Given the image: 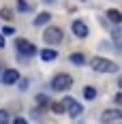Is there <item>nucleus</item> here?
<instances>
[{
  "instance_id": "1",
  "label": "nucleus",
  "mask_w": 122,
  "mask_h": 124,
  "mask_svg": "<svg viewBox=\"0 0 122 124\" xmlns=\"http://www.w3.org/2000/svg\"><path fill=\"white\" fill-rule=\"evenodd\" d=\"M90 66H92V71H97V73H116L118 71V64L116 62H111L109 58H92L90 60Z\"/></svg>"
},
{
  "instance_id": "2",
  "label": "nucleus",
  "mask_w": 122,
  "mask_h": 124,
  "mask_svg": "<svg viewBox=\"0 0 122 124\" xmlns=\"http://www.w3.org/2000/svg\"><path fill=\"white\" fill-rule=\"evenodd\" d=\"M71 86H73V77L69 73H58L51 79V90L54 92H66Z\"/></svg>"
},
{
  "instance_id": "3",
  "label": "nucleus",
  "mask_w": 122,
  "mask_h": 124,
  "mask_svg": "<svg viewBox=\"0 0 122 124\" xmlns=\"http://www.w3.org/2000/svg\"><path fill=\"white\" fill-rule=\"evenodd\" d=\"M62 30L58 26H47L45 30H43V41L47 43V45H60L62 43Z\"/></svg>"
},
{
  "instance_id": "4",
  "label": "nucleus",
  "mask_w": 122,
  "mask_h": 124,
  "mask_svg": "<svg viewBox=\"0 0 122 124\" xmlns=\"http://www.w3.org/2000/svg\"><path fill=\"white\" fill-rule=\"evenodd\" d=\"M64 107H66V113L71 116V118H79L81 113H84V105L81 103H77L73 96H64Z\"/></svg>"
},
{
  "instance_id": "5",
  "label": "nucleus",
  "mask_w": 122,
  "mask_h": 124,
  "mask_svg": "<svg viewBox=\"0 0 122 124\" xmlns=\"http://www.w3.org/2000/svg\"><path fill=\"white\" fill-rule=\"evenodd\" d=\"M15 47H17V51H19L22 56H26V58L37 54V47H34L30 41H26V39H17V41H15Z\"/></svg>"
},
{
  "instance_id": "6",
  "label": "nucleus",
  "mask_w": 122,
  "mask_h": 124,
  "mask_svg": "<svg viewBox=\"0 0 122 124\" xmlns=\"http://www.w3.org/2000/svg\"><path fill=\"white\" fill-rule=\"evenodd\" d=\"M71 28H73V34L77 39H86V37H88V32H90V30H88V24L81 22V19H75Z\"/></svg>"
},
{
  "instance_id": "7",
  "label": "nucleus",
  "mask_w": 122,
  "mask_h": 124,
  "mask_svg": "<svg viewBox=\"0 0 122 124\" xmlns=\"http://www.w3.org/2000/svg\"><path fill=\"white\" fill-rule=\"evenodd\" d=\"M4 86H15L17 81H19V73L15 71V69H7L4 73H2V79H0Z\"/></svg>"
},
{
  "instance_id": "8",
  "label": "nucleus",
  "mask_w": 122,
  "mask_h": 124,
  "mask_svg": "<svg viewBox=\"0 0 122 124\" xmlns=\"http://www.w3.org/2000/svg\"><path fill=\"white\" fill-rule=\"evenodd\" d=\"M105 124H111L116 122V120H122V109H107V111L103 113V118H101Z\"/></svg>"
},
{
  "instance_id": "9",
  "label": "nucleus",
  "mask_w": 122,
  "mask_h": 124,
  "mask_svg": "<svg viewBox=\"0 0 122 124\" xmlns=\"http://www.w3.org/2000/svg\"><path fill=\"white\" fill-rule=\"evenodd\" d=\"M49 17H51V15H49V11L39 13L37 17H34V26H37V28H43L45 24H49Z\"/></svg>"
},
{
  "instance_id": "10",
  "label": "nucleus",
  "mask_w": 122,
  "mask_h": 124,
  "mask_svg": "<svg viewBox=\"0 0 122 124\" xmlns=\"http://www.w3.org/2000/svg\"><path fill=\"white\" fill-rule=\"evenodd\" d=\"M39 56H41V60H43V62H49V60H56V58H58V51L47 47V49H41Z\"/></svg>"
},
{
  "instance_id": "11",
  "label": "nucleus",
  "mask_w": 122,
  "mask_h": 124,
  "mask_svg": "<svg viewBox=\"0 0 122 124\" xmlns=\"http://www.w3.org/2000/svg\"><path fill=\"white\" fill-rule=\"evenodd\" d=\"M69 62L75 64V66H84V64H86V56H84V54H79V51H75V54L69 56Z\"/></svg>"
},
{
  "instance_id": "12",
  "label": "nucleus",
  "mask_w": 122,
  "mask_h": 124,
  "mask_svg": "<svg viewBox=\"0 0 122 124\" xmlns=\"http://www.w3.org/2000/svg\"><path fill=\"white\" fill-rule=\"evenodd\" d=\"M111 39H114L116 45H120V47H122V26L120 24H116L114 28H111Z\"/></svg>"
},
{
  "instance_id": "13",
  "label": "nucleus",
  "mask_w": 122,
  "mask_h": 124,
  "mask_svg": "<svg viewBox=\"0 0 122 124\" xmlns=\"http://www.w3.org/2000/svg\"><path fill=\"white\" fill-rule=\"evenodd\" d=\"M107 17H109V22H114V24H122V13L118 9H109L107 11Z\"/></svg>"
},
{
  "instance_id": "14",
  "label": "nucleus",
  "mask_w": 122,
  "mask_h": 124,
  "mask_svg": "<svg viewBox=\"0 0 122 124\" xmlns=\"http://www.w3.org/2000/svg\"><path fill=\"white\" fill-rule=\"evenodd\" d=\"M49 109H51L54 113H58V116L66 113V107H64V103H51V105H49Z\"/></svg>"
},
{
  "instance_id": "15",
  "label": "nucleus",
  "mask_w": 122,
  "mask_h": 124,
  "mask_svg": "<svg viewBox=\"0 0 122 124\" xmlns=\"http://www.w3.org/2000/svg\"><path fill=\"white\" fill-rule=\"evenodd\" d=\"M84 99L86 101H94L97 99V90H94L92 86H86L84 88Z\"/></svg>"
},
{
  "instance_id": "16",
  "label": "nucleus",
  "mask_w": 122,
  "mask_h": 124,
  "mask_svg": "<svg viewBox=\"0 0 122 124\" xmlns=\"http://www.w3.org/2000/svg\"><path fill=\"white\" fill-rule=\"evenodd\" d=\"M17 11H19V13H30V11H32V7H30L26 0H17Z\"/></svg>"
},
{
  "instance_id": "17",
  "label": "nucleus",
  "mask_w": 122,
  "mask_h": 124,
  "mask_svg": "<svg viewBox=\"0 0 122 124\" xmlns=\"http://www.w3.org/2000/svg\"><path fill=\"white\" fill-rule=\"evenodd\" d=\"M0 124H11V118H9L7 109H0Z\"/></svg>"
},
{
  "instance_id": "18",
  "label": "nucleus",
  "mask_w": 122,
  "mask_h": 124,
  "mask_svg": "<svg viewBox=\"0 0 122 124\" xmlns=\"http://www.w3.org/2000/svg\"><path fill=\"white\" fill-rule=\"evenodd\" d=\"M2 34H4V37H11V34H15V28H13V26H4V28H2Z\"/></svg>"
},
{
  "instance_id": "19",
  "label": "nucleus",
  "mask_w": 122,
  "mask_h": 124,
  "mask_svg": "<svg viewBox=\"0 0 122 124\" xmlns=\"http://www.w3.org/2000/svg\"><path fill=\"white\" fill-rule=\"evenodd\" d=\"M114 103H116L118 107H122V90L118 92V94H116V96H114Z\"/></svg>"
},
{
  "instance_id": "20",
  "label": "nucleus",
  "mask_w": 122,
  "mask_h": 124,
  "mask_svg": "<svg viewBox=\"0 0 122 124\" xmlns=\"http://www.w3.org/2000/svg\"><path fill=\"white\" fill-rule=\"evenodd\" d=\"M0 15H2V19H11V15H13V13L9 11V9H2V11H0Z\"/></svg>"
},
{
  "instance_id": "21",
  "label": "nucleus",
  "mask_w": 122,
  "mask_h": 124,
  "mask_svg": "<svg viewBox=\"0 0 122 124\" xmlns=\"http://www.w3.org/2000/svg\"><path fill=\"white\" fill-rule=\"evenodd\" d=\"M11 124H28V122H26L24 118H15V120H13V122H11Z\"/></svg>"
},
{
  "instance_id": "22",
  "label": "nucleus",
  "mask_w": 122,
  "mask_h": 124,
  "mask_svg": "<svg viewBox=\"0 0 122 124\" xmlns=\"http://www.w3.org/2000/svg\"><path fill=\"white\" fill-rule=\"evenodd\" d=\"M37 101L41 103V105H43V103H45V94H39V96H37Z\"/></svg>"
},
{
  "instance_id": "23",
  "label": "nucleus",
  "mask_w": 122,
  "mask_h": 124,
  "mask_svg": "<svg viewBox=\"0 0 122 124\" xmlns=\"http://www.w3.org/2000/svg\"><path fill=\"white\" fill-rule=\"evenodd\" d=\"M4 45H7V43H4V34H0V49H2Z\"/></svg>"
},
{
  "instance_id": "24",
  "label": "nucleus",
  "mask_w": 122,
  "mask_h": 124,
  "mask_svg": "<svg viewBox=\"0 0 122 124\" xmlns=\"http://www.w3.org/2000/svg\"><path fill=\"white\" fill-rule=\"evenodd\" d=\"M118 88H120V90H122V77H120V79H118Z\"/></svg>"
},
{
  "instance_id": "25",
  "label": "nucleus",
  "mask_w": 122,
  "mask_h": 124,
  "mask_svg": "<svg viewBox=\"0 0 122 124\" xmlns=\"http://www.w3.org/2000/svg\"><path fill=\"white\" fill-rule=\"evenodd\" d=\"M2 73H4V71H2V69H0V79H2Z\"/></svg>"
},
{
  "instance_id": "26",
  "label": "nucleus",
  "mask_w": 122,
  "mask_h": 124,
  "mask_svg": "<svg viewBox=\"0 0 122 124\" xmlns=\"http://www.w3.org/2000/svg\"><path fill=\"white\" fill-rule=\"evenodd\" d=\"M43 2H54V0H43Z\"/></svg>"
}]
</instances>
